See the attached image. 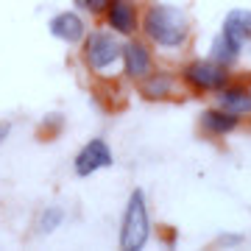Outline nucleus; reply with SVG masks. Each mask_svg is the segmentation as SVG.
Segmentation results:
<instances>
[{"mask_svg": "<svg viewBox=\"0 0 251 251\" xmlns=\"http://www.w3.org/2000/svg\"><path fill=\"white\" fill-rule=\"evenodd\" d=\"M143 31L162 48H179L190 34L184 11L176 6H151L143 17Z\"/></svg>", "mask_w": 251, "mask_h": 251, "instance_id": "1", "label": "nucleus"}, {"mask_svg": "<svg viewBox=\"0 0 251 251\" xmlns=\"http://www.w3.org/2000/svg\"><path fill=\"white\" fill-rule=\"evenodd\" d=\"M151 234V215H148V204H145V193L134 190L128 196L123 212V224H120V249L126 251H140L148 243Z\"/></svg>", "mask_w": 251, "mask_h": 251, "instance_id": "2", "label": "nucleus"}, {"mask_svg": "<svg viewBox=\"0 0 251 251\" xmlns=\"http://www.w3.org/2000/svg\"><path fill=\"white\" fill-rule=\"evenodd\" d=\"M123 59V45L115 39V34L109 31H92L84 42V62L92 73H112L117 62Z\"/></svg>", "mask_w": 251, "mask_h": 251, "instance_id": "3", "label": "nucleus"}, {"mask_svg": "<svg viewBox=\"0 0 251 251\" xmlns=\"http://www.w3.org/2000/svg\"><path fill=\"white\" fill-rule=\"evenodd\" d=\"M184 81H187L193 90L201 92H218L229 84V70L221 62H190L184 67Z\"/></svg>", "mask_w": 251, "mask_h": 251, "instance_id": "4", "label": "nucleus"}, {"mask_svg": "<svg viewBox=\"0 0 251 251\" xmlns=\"http://www.w3.org/2000/svg\"><path fill=\"white\" fill-rule=\"evenodd\" d=\"M112 165V148L103 140H90L78 153H75V173L78 176H92L100 168Z\"/></svg>", "mask_w": 251, "mask_h": 251, "instance_id": "5", "label": "nucleus"}, {"mask_svg": "<svg viewBox=\"0 0 251 251\" xmlns=\"http://www.w3.org/2000/svg\"><path fill=\"white\" fill-rule=\"evenodd\" d=\"M106 23L112 25L115 34L131 36L140 28V17H137L134 0H112V6L106 9Z\"/></svg>", "mask_w": 251, "mask_h": 251, "instance_id": "6", "label": "nucleus"}, {"mask_svg": "<svg viewBox=\"0 0 251 251\" xmlns=\"http://www.w3.org/2000/svg\"><path fill=\"white\" fill-rule=\"evenodd\" d=\"M123 70L128 78H134V81H143L151 75L153 62L143 42H126L123 45Z\"/></svg>", "mask_w": 251, "mask_h": 251, "instance_id": "7", "label": "nucleus"}, {"mask_svg": "<svg viewBox=\"0 0 251 251\" xmlns=\"http://www.w3.org/2000/svg\"><path fill=\"white\" fill-rule=\"evenodd\" d=\"M50 34L62 42H81V36L87 34V23L73 11H62L50 20Z\"/></svg>", "mask_w": 251, "mask_h": 251, "instance_id": "8", "label": "nucleus"}, {"mask_svg": "<svg viewBox=\"0 0 251 251\" xmlns=\"http://www.w3.org/2000/svg\"><path fill=\"white\" fill-rule=\"evenodd\" d=\"M221 34L226 39H232L237 48H243L251 39V11H246V9L229 11V17L224 20V31Z\"/></svg>", "mask_w": 251, "mask_h": 251, "instance_id": "9", "label": "nucleus"}, {"mask_svg": "<svg viewBox=\"0 0 251 251\" xmlns=\"http://www.w3.org/2000/svg\"><path fill=\"white\" fill-rule=\"evenodd\" d=\"M237 126H240V117L226 112V109H206L204 115H201V128H204L206 134L224 137V134H232Z\"/></svg>", "mask_w": 251, "mask_h": 251, "instance_id": "10", "label": "nucleus"}, {"mask_svg": "<svg viewBox=\"0 0 251 251\" xmlns=\"http://www.w3.org/2000/svg\"><path fill=\"white\" fill-rule=\"evenodd\" d=\"M218 103H221V109L237 117L251 115V90L249 87H224V90H218Z\"/></svg>", "mask_w": 251, "mask_h": 251, "instance_id": "11", "label": "nucleus"}, {"mask_svg": "<svg viewBox=\"0 0 251 251\" xmlns=\"http://www.w3.org/2000/svg\"><path fill=\"white\" fill-rule=\"evenodd\" d=\"M171 95V78L168 75H148V81L143 84V98L148 100H159V98H168Z\"/></svg>", "mask_w": 251, "mask_h": 251, "instance_id": "12", "label": "nucleus"}, {"mask_svg": "<svg viewBox=\"0 0 251 251\" xmlns=\"http://www.w3.org/2000/svg\"><path fill=\"white\" fill-rule=\"evenodd\" d=\"M59 224H62V209H48L42 215V232H53Z\"/></svg>", "mask_w": 251, "mask_h": 251, "instance_id": "13", "label": "nucleus"}, {"mask_svg": "<svg viewBox=\"0 0 251 251\" xmlns=\"http://www.w3.org/2000/svg\"><path fill=\"white\" fill-rule=\"evenodd\" d=\"M81 3H84V6L92 11V14H103V11L112 6V0H81Z\"/></svg>", "mask_w": 251, "mask_h": 251, "instance_id": "14", "label": "nucleus"}, {"mask_svg": "<svg viewBox=\"0 0 251 251\" xmlns=\"http://www.w3.org/2000/svg\"><path fill=\"white\" fill-rule=\"evenodd\" d=\"M9 134V126H3V128H0V143H3V137Z\"/></svg>", "mask_w": 251, "mask_h": 251, "instance_id": "15", "label": "nucleus"}]
</instances>
